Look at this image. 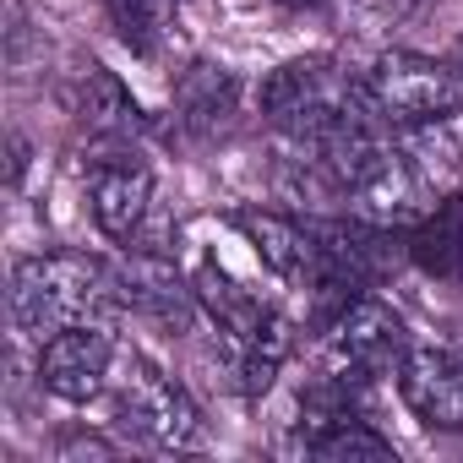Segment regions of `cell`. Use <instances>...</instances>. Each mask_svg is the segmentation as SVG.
I'll use <instances>...</instances> for the list:
<instances>
[{
    "instance_id": "cell-12",
    "label": "cell",
    "mask_w": 463,
    "mask_h": 463,
    "mask_svg": "<svg viewBox=\"0 0 463 463\" xmlns=\"http://www.w3.org/2000/svg\"><path fill=\"white\" fill-rule=\"evenodd\" d=\"M235 93H241V82H235V71H229V66L191 61L180 71V82H175V109H180V120L191 131L207 137V131H218L229 115H235Z\"/></svg>"
},
{
    "instance_id": "cell-15",
    "label": "cell",
    "mask_w": 463,
    "mask_h": 463,
    "mask_svg": "<svg viewBox=\"0 0 463 463\" xmlns=\"http://www.w3.org/2000/svg\"><path fill=\"white\" fill-rule=\"evenodd\" d=\"M104 17H109L115 39H120L131 55L153 61V55L164 50V39H169L175 0H104Z\"/></svg>"
},
{
    "instance_id": "cell-9",
    "label": "cell",
    "mask_w": 463,
    "mask_h": 463,
    "mask_svg": "<svg viewBox=\"0 0 463 463\" xmlns=\"http://www.w3.org/2000/svg\"><path fill=\"white\" fill-rule=\"evenodd\" d=\"M153 202V169L137 153H109L93 158L88 169V207L104 241H137V229Z\"/></svg>"
},
{
    "instance_id": "cell-14",
    "label": "cell",
    "mask_w": 463,
    "mask_h": 463,
    "mask_svg": "<svg viewBox=\"0 0 463 463\" xmlns=\"http://www.w3.org/2000/svg\"><path fill=\"white\" fill-rule=\"evenodd\" d=\"M289 349H295V327L279 317V311H268L235 349V376H241V387L251 392V398H262L273 382H279V371H284V360H289Z\"/></svg>"
},
{
    "instance_id": "cell-8",
    "label": "cell",
    "mask_w": 463,
    "mask_h": 463,
    "mask_svg": "<svg viewBox=\"0 0 463 463\" xmlns=\"http://www.w3.org/2000/svg\"><path fill=\"white\" fill-rule=\"evenodd\" d=\"M398 392L409 414L430 430H463V354L436 344H409L398 365Z\"/></svg>"
},
{
    "instance_id": "cell-2",
    "label": "cell",
    "mask_w": 463,
    "mask_h": 463,
    "mask_svg": "<svg viewBox=\"0 0 463 463\" xmlns=\"http://www.w3.org/2000/svg\"><path fill=\"white\" fill-rule=\"evenodd\" d=\"M262 115L300 147V142H317L327 137L333 126L354 120V115H371V93H365V77L354 82L333 55H300V61H284L279 71L262 77Z\"/></svg>"
},
{
    "instance_id": "cell-20",
    "label": "cell",
    "mask_w": 463,
    "mask_h": 463,
    "mask_svg": "<svg viewBox=\"0 0 463 463\" xmlns=\"http://www.w3.org/2000/svg\"><path fill=\"white\" fill-rule=\"evenodd\" d=\"M284 6H317V0H284Z\"/></svg>"
},
{
    "instance_id": "cell-3",
    "label": "cell",
    "mask_w": 463,
    "mask_h": 463,
    "mask_svg": "<svg viewBox=\"0 0 463 463\" xmlns=\"http://www.w3.org/2000/svg\"><path fill=\"white\" fill-rule=\"evenodd\" d=\"M409 354V327L392 306L371 300V295H354L333 327H327V344H322V376H333L338 387L360 392L371 387L376 376H398Z\"/></svg>"
},
{
    "instance_id": "cell-7",
    "label": "cell",
    "mask_w": 463,
    "mask_h": 463,
    "mask_svg": "<svg viewBox=\"0 0 463 463\" xmlns=\"http://www.w3.org/2000/svg\"><path fill=\"white\" fill-rule=\"evenodd\" d=\"M115 284H120V306H131L137 317L158 322V327H175L185 333L196 322V284L180 279V268L164 257V251H142V246H126V262L115 268Z\"/></svg>"
},
{
    "instance_id": "cell-6",
    "label": "cell",
    "mask_w": 463,
    "mask_h": 463,
    "mask_svg": "<svg viewBox=\"0 0 463 463\" xmlns=\"http://www.w3.org/2000/svg\"><path fill=\"white\" fill-rule=\"evenodd\" d=\"M109 376H115V338L104 333V322L61 327L39 349V382L61 403H93V398H104Z\"/></svg>"
},
{
    "instance_id": "cell-5",
    "label": "cell",
    "mask_w": 463,
    "mask_h": 463,
    "mask_svg": "<svg viewBox=\"0 0 463 463\" xmlns=\"http://www.w3.org/2000/svg\"><path fill=\"white\" fill-rule=\"evenodd\" d=\"M365 93L376 104V115L403 131V126H430V120H452L463 109V88L452 77L447 61H430L420 50H382L365 71Z\"/></svg>"
},
{
    "instance_id": "cell-10",
    "label": "cell",
    "mask_w": 463,
    "mask_h": 463,
    "mask_svg": "<svg viewBox=\"0 0 463 463\" xmlns=\"http://www.w3.org/2000/svg\"><path fill=\"white\" fill-rule=\"evenodd\" d=\"M241 229L246 241L257 246V257L295 289H311L317 284V229L300 223V218H284V213H241Z\"/></svg>"
},
{
    "instance_id": "cell-17",
    "label": "cell",
    "mask_w": 463,
    "mask_h": 463,
    "mask_svg": "<svg viewBox=\"0 0 463 463\" xmlns=\"http://www.w3.org/2000/svg\"><path fill=\"white\" fill-rule=\"evenodd\" d=\"M414 6L420 0H333L344 33H354V39H387L392 28H403L414 17Z\"/></svg>"
},
{
    "instance_id": "cell-19",
    "label": "cell",
    "mask_w": 463,
    "mask_h": 463,
    "mask_svg": "<svg viewBox=\"0 0 463 463\" xmlns=\"http://www.w3.org/2000/svg\"><path fill=\"white\" fill-rule=\"evenodd\" d=\"M447 66H452V77H458V88H463V33H458V44H452V55H447Z\"/></svg>"
},
{
    "instance_id": "cell-4",
    "label": "cell",
    "mask_w": 463,
    "mask_h": 463,
    "mask_svg": "<svg viewBox=\"0 0 463 463\" xmlns=\"http://www.w3.org/2000/svg\"><path fill=\"white\" fill-rule=\"evenodd\" d=\"M115 425L158 452H191L207 441V425H202V409L191 403V392L158 371L153 360L131 354L126 376H120V392H115Z\"/></svg>"
},
{
    "instance_id": "cell-18",
    "label": "cell",
    "mask_w": 463,
    "mask_h": 463,
    "mask_svg": "<svg viewBox=\"0 0 463 463\" xmlns=\"http://www.w3.org/2000/svg\"><path fill=\"white\" fill-rule=\"evenodd\" d=\"M61 458H115V441L88 436V430H71V436H61Z\"/></svg>"
},
{
    "instance_id": "cell-1",
    "label": "cell",
    "mask_w": 463,
    "mask_h": 463,
    "mask_svg": "<svg viewBox=\"0 0 463 463\" xmlns=\"http://www.w3.org/2000/svg\"><path fill=\"white\" fill-rule=\"evenodd\" d=\"M115 306H120L115 268L88 251H39L12 268V317L39 344L55 338L61 327L99 322Z\"/></svg>"
},
{
    "instance_id": "cell-13",
    "label": "cell",
    "mask_w": 463,
    "mask_h": 463,
    "mask_svg": "<svg viewBox=\"0 0 463 463\" xmlns=\"http://www.w3.org/2000/svg\"><path fill=\"white\" fill-rule=\"evenodd\" d=\"M77 115H82V126H88L93 137H109V142L142 131L137 99H131V93L120 88V77L104 71V66H88V77H82V88H77Z\"/></svg>"
},
{
    "instance_id": "cell-11",
    "label": "cell",
    "mask_w": 463,
    "mask_h": 463,
    "mask_svg": "<svg viewBox=\"0 0 463 463\" xmlns=\"http://www.w3.org/2000/svg\"><path fill=\"white\" fill-rule=\"evenodd\" d=\"M409 257L430 279H463V196L447 191L414 229H409Z\"/></svg>"
},
{
    "instance_id": "cell-16",
    "label": "cell",
    "mask_w": 463,
    "mask_h": 463,
    "mask_svg": "<svg viewBox=\"0 0 463 463\" xmlns=\"http://www.w3.org/2000/svg\"><path fill=\"white\" fill-rule=\"evenodd\" d=\"M306 452H311V458H327V463H354V458H392V441H387L382 430H371L360 414H344V420H333Z\"/></svg>"
}]
</instances>
